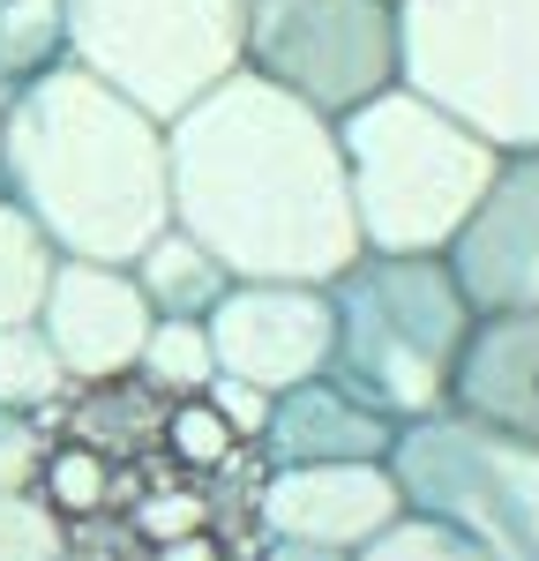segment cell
Segmentation results:
<instances>
[{"label": "cell", "instance_id": "cell-1", "mask_svg": "<svg viewBox=\"0 0 539 561\" xmlns=\"http://www.w3.org/2000/svg\"><path fill=\"white\" fill-rule=\"evenodd\" d=\"M165 150L173 225H187L232 277L330 285L367 255L337 121L263 76L240 68L210 98H195L180 121H165Z\"/></svg>", "mask_w": 539, "mask_h": 561}, {"label": "cell", "instance_id": "cell-2", "mask_svg": "<svg viewBox=\"0 0 539 561\" xmlns=\"http://www.w3.org/2000/svg\"><path fill=\"white\" fill-rule=\"evenodd\" d=\"M0 187L53 232L60 255L135 262L173 225L165 121L76 60H53L0 105Z\"/></svg>", "mask_w": 539, "mask_h": 561}, {"label": "cell", "instance_id": "cell-3", "mask_svg": "<svg viewBox=\"0 0 539 561\" xmlns=\"http://www.w3.org/2000/svg\"><path fill=\"white\" fill-rule=\"evenodd\" d=\"M337 142L367 255H449V240L472 225L480 195L502 173L488 135L412 83L353 105L337 121Z\"/></svg>", "mask_w": 539, "mask_h": 561}, {"label": "cell", "instance_id": "cell-4", "mask_svg": "<svg viewBox=\"0 0 539 561\" xmlns=\"http://www.w3.org/2000/svg\"><path fill=\"white\" fill-rule=\"evenodd\" d=\"M330 314H337L330 375L359 404H375L398 427L449 412L480 322L449 255H359L353 270L330 277Z\"/></svg>", "mask_w": 539, "mask_h": 561}, {"label": "cell", "instance_id": "cell-5", "mask_svg": "<svg viewBox=\"0 0 539 561\" xmlns=\"http://www.w3.org/2000/svg\"><path fill=\"white\" fill-rule=\"evenodd\" d=\"M404 83L494 150H539V0H398Z\"/></svg>", "mask_w": 539, "mask_h": 561}, {"label": "cell", "instance_id": "cell-6", "mask_svg": "<svg viewBox=\"0 0 539 561\" xmlns=\"http://www.w3.org/2000/svg\"><path fill=\"white\" fill-rule=\"evenodd\" d=\"M390 479L412 517L449 524L494 561H539V442H517L449 404L398 427Z\"/></svg>", "mask_w": 539, "mask_h": 561}, {"label": "cell", "instance_id": "cell-7", "mask_svg": "<svg viewBox=\"0 0 539 561\" xmlns=\"http://www.w3.org/2000/svg\"><path fill=\"white\" fill-rule=\"evenodd\" d=\"M68 60L180 121L248 60V0H68Z\"/></svg>", "mask_w": 539, "mask_h": 561}, {"label": "cell", "instance_id": "cell-8", "mask_svg": "<svg viewBox=\"0 0 539 561\" xmlns=\"http://www.w3.org/2000/svg\"><path fill=\"white\" fill-rule=\"evenodd\" d=\"M240 68L314 113L345 121L353 105L404 83L398 0H248Z\"/></svg>", "mask_w": 539, "mask_h": 561}, {"label": "cell", "instance_id": "cell-9", "mask_svg": "<svg viewBox=\"0 0 539 561\" xmlns=\"http://www.w3.org/2000/svg\"><path fill=\"white\" fill-rule=\"evenodd\" d=\"M330 345H337L330 285H255V277H240L210 307L218 375H240V382L270 389V397L330 375Z\"/></svg>", "mask_w": 539, "mask_h": 561}, {"label": "cell", "instance_id": "cell-10", "mask_svg": "<svg viewBox=\"0 0 539 561\" xmlns=\"http://www.w3.org/2000/svg\"><path fill=\"white\" fill-rule=\"evenodd\" d=\"M150 322L158 314H150L128 262H83V255H60V277H53L45 314H38V330L53 337V352H60V367H68L76 389L135 382Z\"/></svg>", "mask_w": 539, "mask_h": 561}, {"label": "cell", "instance_id": "cell-11", "mask_svg": "<svg viewBox=\"0 0 539 561\" xmlns=\"http://www.w3.org/2000/svg\"><path fill=\"white\" fill-rule=\"evenodd\" d=\"M449 270L480 314L539 307V150H502L494 187L449 240Z\"/></svg>", "mask_w": 539, "mask_h": 561}, {"label": "cell", "instance_id": "cell-12", "mask_svg": "<svg viewBox=\"0 0 539 561\" xmlns=\"http://www.w3.org/2000/svg\"><path fill=\"white\" fill-rule=\"evenodd\" d=\"M404 517V494L390 465H293L263 472L255 486V539H314L359 554Z\"/></svg>", "mask_w": 539, "mask_h": 561}, {"label": "cell", "instance_id": "cell-13", "mask_svg": "<svg viewBox=\"0 0 539 561\" xmlns=\"http://www.w3.org/2000/svg\"><path fill=\"white\" fill-rule=\"evenodd\" d=\"M398 420H382L375 404H359L337 375L270 397V427H263V472H293V465H390Z\"/></svg>", "mask_w": 539, "mask_h": 561}, {"label": "cell", "instance_id": "cell-14", "mask_svg": "<svg viewBox=\"0 0 539 561\" xmlns=\"http://www.w3.org/2000/svg\"><path fill=\"white\" fill-rule=\"evenodd\" d=\"M449 404L517 434V442H539V307H509V314L472 322V345H465Z\"/></svg>", "mask_w": 539, "mask_h": 561}, {"label": "cell", "instance_id": "cell-15", "mask_svg": "<svg viewBox=\"0 0 539 561\" xmlns=\"http://www.w3.org/2000/svg\"><path fill=\"white\" fill-rule=\"evenodd\" d=\"M128 270H135V285H142V300H150L158 322H210V307L240 285V277H232V270H225L187 225H165Z\"/></svg>", "mask_w": 539, "mask_h": 561}, {"label": "cell", "instance_id": "cell-16", "mask_svg": "<svg viewBox=\"0 0 539 561\" xmlns=\"http://www.w3.org/2000/svg\"><path fill=\"white\" fill-rule=\"evenodd\" d=\"M53 277H60L53 232L0 187V330H8V322H38Z\"/></svg>", "mask_w": 539, "mask_h": 561}, {"label": "cell", "instance_id": "cell-17", "mask_svg": "<svg viewBox=\"0 0 539 561\" xmlns=\"http://www.w3.org/2000/svg\"><path fill=\"white\" fill-rule=\"evenodd\" d=\"M68 397H76V382H68L53 337H45L38 322H8L0 330V404L31 412V420H53Z\"/></svg>", "mask_w": 539, "mask_h": 561}, {"label": "cell", "instance_id": "cell-18", "mask_svg": "<svg viewBox=\"0 0 539 561\" xmlns=\"http://www.w3.org/2000/svg\"><path fill=\"white\" fill-rule=\"evenodd\" d=\"M68 60V0H0V90Z\"/></svg>", "mask_w": 539, "mask_h": 561}, {"label": "cell", "instance_id": "cell-19", "mask_svg": "<svg viewBox=\"0 0 539 561\" xmlns=\"http://www.w3.org/2000/svg\"><path fill=\"white\" fill-rule=\"evenodd\" d=\"M135 382L158 389L165 404L180 397H203L218 382V352H210V322H150V345H142V367Z\"/></svg>", "mask_w": 539, "mask_h": 561}, {"label": "cell", "instance_id": "cell-20", "mask_svg": "<svg viewBox=\"0 0 539 561\" xmlns=\"http://www.w3.org/2000/svg\"><path fill=\"white\" fill-rule=\"evenodd\" d=\"M38 494L68 524L98 517V510H105V494H113V457H105V449H90V442H53V457H45V472H38Z\"/></svg>", "mask_w": 539, "mask_h": 561}, {"label": "cell", "instance_id": "cell-21", "mask_svg": "<svg viewBox=\"0 0 539 561\" xmlns=\"http://www.w3.org/2000/svg\"><path fill=\"white\" fill-rule=\"evenodd\" d=\"M76 547L68 517L45 502L38 486H8L0 494V561H60Z\"/></svg>", "mask_w": 539, "mask_h": 561}, {"label": "cell", "instance_id": "cell-22", "mask_svg": "<svg viewBox=\"0 0 539 561\" xmlns=\"http://www.w3.org/2000/svg\"><path fill=\"white\" fill-rule=\"evenodd\" d=\"M165 449H173V465H232V449H240V434L218 420V404L210 397H180L165 404Z\"/></svg>", "mask_w": 539, "mask_h": 561}, {"label": "cell", "instance_id": "cell-23", "mask_svg": "<svg viewBox=\"0 0 539 561\" xmlns=\"http://www.w3.org/2000/svg\"><path fill=\"white\" fill-rule=\"evenodd\" d=\"M353 561H494V554H480L472 539H457L449 524H427V517H412L404 510L382 539H367Z\"/></svg>", "mask_w": 539, "mask_h": 561}, {"label": "cell", "instance_id": "cell-24", "mask_svg": "<svg viewBox=\"0 0 539 561\" xmlns=\"http://www.w3.org/2000/svg\"><path fill=\"white\" fill-rule=\"evenodd\" d=\"M45 457H53V427L0 404V494H8V486H38Z\"/></svg>", "mask_w": 539, "mask_h": 561}, {"label": "cell", "instance_id": "cell-25", "mask_svg": "<svg viewBox=\"0 0 539 561\" xmlns=\"http://www.w3.org/2000/svg\"><path fill=\"white\" fill-rule=\"evenodd\" d=\"M210 404H218V420L240 442H263V427H270V389H255V382H240V375H218V382L203 389Z\"/></svg>", "mask_w": 539, "mask_h": 561}, {"label": "cell", "instance_id": "cell-26", "mask_svg": "<svg viewBox=\"0 0 539 561\" xmlns=\"http://www.w3.org/2000/svg\"><path fill=\"white\" fill-rule=\"evenodd\" d=\"M150 561H225V547L210 539V524H203V531H180V539H158V547H150Z\"/></svg>", "mask_w": 539, "mask_h": 561}, {"label": "cell", "instance_id": "cell-27", "mask_svg": "<svg viewBox=\"0 0 539 561\" xmlns=\"http://www.w3.org/2000/svg\"><path fill=\"white\" fill-rule=\"evenodd\" d=\"M255 561H353L345 547H314V539H255Z\"/></svg>", "mask_w": 539, "mask_h": 561}, {"label": "cell", "instance_id": "cell-28", "mask_svg": "<svg viewBox=\"0 0 539 561\" xmlns=\"http://www.w3.org/2000/svg\"><path fill=\"white\" fill-rule=\"evenodd\" d=\"M60 561H98V554H83V547H68V554H60Z\"/></svg>", "mask_w": 539, "mask_h": 561}, {"label": "cell", "instance_id": "cell-29", "mask_svg": "<svg viewBox=\"0 0 539 561\" xmlns=\"http://www.w3.org/2000/svg\"><path fill=\"white\" fill-rule=\"evenodd\" d=\"M0 105H8V90H0Z\"/></svg>", "mask_w": 539, "mask_h": 561}]
</instances>
